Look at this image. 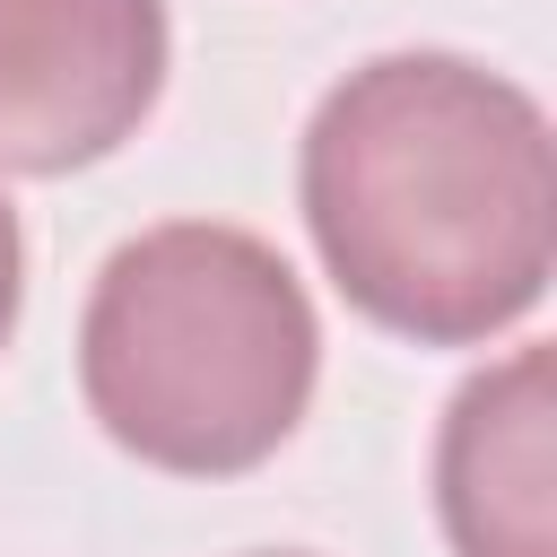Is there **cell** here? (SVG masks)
<instances>
[{"mask_svg": "<svg viewBox=\"0 0 557 557\" xmlns=\"http://www.w3.org/2000/svg\"><path fill=\"white\" fill-rule=\"evenodd\" d=\"M305 226L357 313L418 348L513 331L548 296L557 148L540 96L461 52L348 70L305 131Z\"/></svg>", "mask_w": 557, "mask_h": 557, "instance_id": "1", "label": "cell"}, {"mask_svg": "<svg viewBox=\"0 0 557 557\" xmlns=\"http://www.w3.org/2000/svg\"><path fill=\"white\" fill-rule=\"evenodd\" d=\"M322 366L305 278L244 226L174 218L131 235L87 296L78 383L96 426L183 479L270 461Z\"/></svg>", "mask_w": 557, "mask_h": 557, "instance_id": "2", "label": "cell"}, {"mask_svg": "<svg viewBox=\"0 0 557 557\" xmlns=\"http://www.w3.org/2000/svg\"><path fill=\"white\" fill-rule=\"evenodd\" d=\"M165 87V0H0V165L113 157Z\"/></svg>", "mask_w": 557, "mask_h": 557, "instance_id": "3", "label": "cell"}, {"mask_svg": "<svg viewBox=\"0 0 557 557\" xmlns=\"http://www.w3.org/2000/svg\"><path fill=\"white\" fill-rule=\"evenodd\" d=\"M435 505L461 557H557V400L548 348L470 374L435 435Z\"/></svg>", "mask_w": 557, "mask_h": 557, "instance_id": "4", "label": "cell"}, {"mask_svg": "<svg viewBox=\"0 0 557 557\" xmlns=\"http://www.w3.org/2000/svg\"><path fill=\"white\" fill-rule=\"evenodd\" d=\"M17 209H9V191H0V348H9V331H17Z\"/></svg>", "mask_w": 557, "mask_h": 557, "instance_id": "5", "label": "cell"}]
</instances>
